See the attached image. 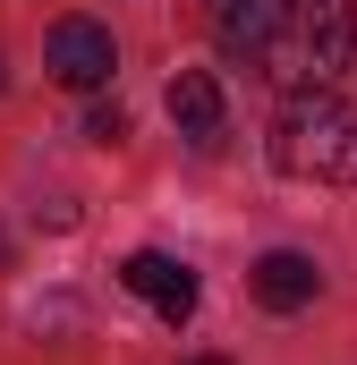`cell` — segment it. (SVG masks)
Listing matches in <instances>:
<instances>
[{
  "mask_svg": "<svg viewBox=\"0 0 357 365\" xmlns=\"http://www.w3.org/2000/svg\"><path fill=\"white\" fill-rule=\"evenodd\" d=\"M272 17H281V0H213V43L230 60H264Z\"/></svg>",
  "mask_w": 357,
  "mask_h": 365,
  "instance_id": "obj_6",
  "label": "cell"
},
{
  "mask_svg": "<svg viewBox=\"0 0 357 365\" xmlns=\"http://www.w3.org/2000/svg\"><path fill=\"white\" fill-rule=\"evenodd\" d=\"M247 289H256V306H264V314H298V306H315L323 272H315V255H298V247H272L264 264L247 272Z\"/></svg>",
  "mask_w": 357,
  "mask_h": 365,
  "instance_id": "obj_5",
  "label": "cell"
},
{
  "mask_svg": "<svg viewBox=\"0 0 357 365\" xmlns=\"http://www.w3.org/2000/svg\"><path fill=\"white\" fill-rule=\"evenodd\" d=\"M111 68H119L111 26H94V17H60V26H51V77H60L69 93H102Z\"/></svg>",
  "mask_w": 357,
  "mask_h": 365,
  "instance_id": "obj_3",
  "label": "cell"
},
{
  "mask_svg": "<svg viewBox=\"0 0 357 365\" xmlns=\"http://www.w3.org/2000/svg\"><path fill=\"white\" fill-rule=\"evenodd\" d=\"M171 119H178L187 145H221V86L204 68H178L171 77Z\"/></svg>",
  "mask_w": 357,
  "mask_h": 365,
  "instance_id": "obj_7",
  "label": "cell"
},
{
  "mask_svg": "<svg viewBox=\"0 0 357 365\" xmlns=\"http://www.w3.org/2000/svg\"><path fill=\"white\" fill-rule=\"evenodd\" d=\"M86 136H94V145H119V136H128V110H119V102H102V110L86 119Z\"/></svg>",
  "mask_w": 357,
  "mask_h": 365,
  "instance_id": "obj_8",
  "label": "cell"
},
{
  "mask_svg": "<svg viewBox=\"0 0 357 365\" xmlns=\"http://www.w3.org/2000/svg\"><path fill=\"white\" fill-rule=\"evenodd\" d=\"M357 51V0H281L272 17V43H264V68L281 93H315L349 68Z\"/></svg>",
  "mask_w": 357,
  "mask_h": 365,
  "instance_id": "obj_2",
  "label": "cell"
},
{
  "mask_svg": "<svg viewBox=\"0 0 357 365\" xmlns=\"http://www.w3.org/2000/svg\"><path fill=\"white\" fill-rule=\"evenodd\" d=\"M272 170L306 187H357V102H341L332 86L289 93L272 119Z\"/></svg>",
  "mask_w": 357,
  "mask_h": 365,
  "instance_id": "obj_1",
  "label": "cell"
},
{
  "mask_svg": "<svg viewBox=\"0 0 357 365\" xmlns=\"http://www.w3.org/2000/svg\"><path fill=\"white\" fill-rule=\"evenodd\" d=\"M196 365H230V357H196Z\"/></svg>",
  "mask_w": 357,
  "mask_h": 365,
  "instance_id": "obj_9",
  "label": "cell"
},
{
  "mask_svg": "<svg viewBox=\"0 0 357 365\" xmlns=\"http://www.w3.org/2000/svg\"><path fill=\"white\" fill-rule=\"evenodd\" d=\"M119 280H128V289H136V297H145L162 323H187V314H196V272H187L178 255H154V247H136V255L119 264Z\"/></svg>",
  "mask_w": 357,
  "mask_h": 365,
  "instance_id": "obj_4",
  "label": "cell"
}]
</instances>
